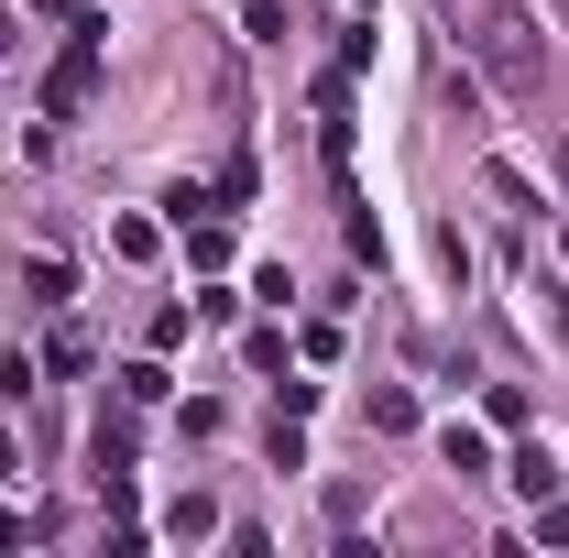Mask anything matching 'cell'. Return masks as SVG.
I'll return each mask as SVG.
<instances>
[{
    "instance_id": "cell-1",
    "label": "cell",
    "mask_w": 569,
    "mask_h": 558,
    "mask_svg": "<svg viewBox=\"0 0 569 558\" xmlns=\"http://www.w3.org/2000/svg\"><path fill=\"white\" fill-rule=\"evenodd\" d=\"M438 11H449L460 56L493 77V99H515V110L548 99V22H537L526 0H438Z\"/></svg>"
},
{
    "instance_id": "cell-2",
    "label": "cell",
    "mask_w": 569,
    "mask_h": 558,
    "mask_svg": "<svg viewBox=\"0 0 569 558\" xmlns=\"http://www.w3.org/2000/svg\"><path fill=\"white\" fill-rule=\"evenodd\" d=\"M99 44H110V22H99V11H77V22H67V67H56V88H44V110H56V121L88 110V88H99Z\"/></svg>"
},
{
    "instance_id": "cell-3",
    "label": "cell",
    "mask_w": 569,
    "mask_h": 558,
    "mask_svg": "<svg viewBox=\"0 0 569 558\" xmlns=\"http://www.w3.org/2000/svg\"><path fill=\"white\" fill-rule=\"evenodd\" d=\"M198 209H209V198H198ZM198 209H176V241H187L198 275H219V263H230V219H198Z\"/></svg>"
},
{
    "instance_id": "cell-4",
    "label": "cell",
    "mask_w": 569,
    "mask_h": 558,
    "mask_svg": "<svg viewBox=\"0 0 569 558\" xmlns=\"http://www.w3.org/2000/svg\"><path fill=\"white\" fill-rule=\"evenodd\" d=\"M438 460H449L460 482H482V471H493V438H482V427H449V438H438Z\"/></svg>"
},
{
    "instance_id": "cell-5",
    "label": "cell",
    "mask_w": 569,
    "mask_h": 558,
    "mask_svg": "<svg viewBox=\"0 0 569 558\" xmlns=\"http://www.w3.org/2000/svg\"><path fill=\"white\" fill-rule=\"evenodd\" d=\"M88 460H99V492H121V482H132V427H99Z\"/></svg>"
},
{
    "instance_id": "cell-6",
    "label": "cell",
    "mask_w": 569,
    "mask_h": 558,
    "mask_svg": "<svg viewBox=\"0 0 569 558\" xmlns=\"http://www.w3.org/2000/svg\"><path fill=\"white\" fill-rule=\"evenodd\" d=\"M503 482L537 504V492H559V460H548V449H515V460H503Z\"/></svg>"
},
{
    "instance_id": "cell-7",
    "label": "cell",
    "mask_w": 569,
    "mask_h": 558,
    "mask_svg": "<svg viewBox=\"0 0 569 558\" xmlns=\"http://www.w3.org/2000/svg\"><path fill=\"white\" fill-rule=\"evenodd\" d=\"M22 285H33V307H67V296H77L67 263H22Z\"/></svg>"
},
{
    "instance_id": "cell-8",
    "label": "cell",
    "mask_w": 569,
    "mask_h": 558,
    "mask_svg": "<svg viewBox=\"0 0 569 558\" xmlns=\"http://www.w3.org/2000/svg\"><path fill=\"white\" fill-rule=\"evenodd\" d=\"M121 406H164V361H132L121 372Z\"/></svg>"
},
{
    "instance_id": "cell-9",
    "label": "cell",
    "mask_w": 569,
    "mask_h": 558,
    "mask_svg": "<svg viewBox=\"0 0 569 558\" xmlns=\"http://www.w3.org/2000/svg\"><path fill=\"white\" fill-rule=\"evenodd\" d=\"M537 537H548V548H569V492H537Z\"/></svg>"
},
{
    "instance_id": "cell-10",
    "label": "cell",
    "mask_w": 569,
    "mask_h": 558,
    "mask_svg": "<svg viewBox=\"0 0 569 558\" xmlns=\"http://www.w3.org/2000/svg\"><path fill=\"white\" fill-rule=\"evenodd\" d=\"M11 537H22V515H11V504H0V548H11Z\"/></svg>"
},
{
    "instance_id": "cell-11",
    "label": "cell",
    "mask_w": 569,
    "mask_h": 558,
    "mask_svg": "<svg viewBox=\"0 0 569 558\" xmlns=\"http://www.w3.org/2000/svg\"><path fill=\"white\" fill-rule=\"evenodd\" d=\"M559 198H569V132H559Z\"/></svg>"
},
{
    "instance_id": "cell-12",
    "label": "cell",
    "mask_w": 569,
    "mask_h": 558,
    "mask_svg": "<svg viewBox=\"0 0 569 558\" xmlns=\"http://www.w3.org/2000/svg\"><path fill=\"white\" fill-rule=\"evenodd\" d=\"M548 11H559V22H569V0H548Z\"/></svg>"
}]
</instances>
